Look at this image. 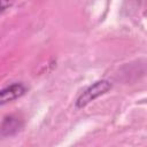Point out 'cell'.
<instances>
[{
	"label": "cell",
	"instance_id": "obj_5",
	"mask_svg": "<svg viewBox=\"0 0 147 147\" xmlns=\"http://www.w3.org/2000/svg\"><path fill=\"white\" fill-rule=\"evenodd\" d=\"M141 1H144V0H141Z\"/></svg>",
	"mask_w": 147,
	"mask_h": 147
},
{
	"label": "cell",
	"instance_id": "obj_4",
	"mask_svg": "<svg viewBox=\"0 0 147 147\" xmlns=\"http://www.w3.org/2000/svg\"><path fill=\"white\" fill-rule=\"evenodd\" d=\"M14 2L15 0H0V14L10 8L14 5Z\"/></svg>",
	"mask_w": 147,
	"mask_h": 147
},
{
	"label": "cell",
	"instance_id": "obj_1",
	"mask_svg": "<svg viewBox=\"0 0 147 147\" xmlns=\"http://www.w3.org/2000/svg\"><path fill=\"white\" fill-rule=\"evenodd\" d=\"M110 88H111V83L107 79H101V80H98V82L93 83L87 88H85L80 93V95L77 98L76 107L78 109L86 107L90 102H92L96 98L106 94Z\"/></svg>",
	"mask_w": 147,
	"mask_h": 147
},
{
	"label": "cell",
	"instance_id": "obj_3",
	"mask_svg": "<svg viewBox=\"0 0 147 147\" xmlns=\"http://www.w3.org/2000/svg\"><path fill=\"white\" fill-rule=\"evenodd\" d=\"M23 126V122L17 116L10 115L3 118L0 125V137H11L16 134Z\"/></svg>",
	"mask_w": 147,
	"mask_h": 147
},
{
	"label": "cell",
	"instance_id": "obj_2",
	"mask_svg": "<svg viewBox=\"0 0 147 147\" xmlns=\"http://www.w3.org/2000/svg\"><path fill=\"white\" fill-rule=\"evenodd\" d=\"M26 92V86L22 83H14L11 85H8L0 90V106L6 105L8 102H11L22 95H24Z\"/></svg>",
	"mask_w": 147,
	"mask_h": 147
}]
</instances>
